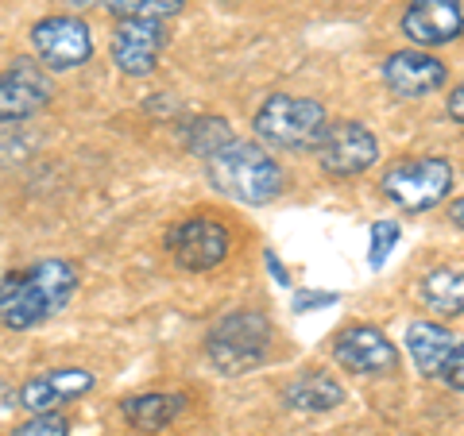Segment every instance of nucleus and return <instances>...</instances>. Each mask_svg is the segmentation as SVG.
Returning a JSON list of instances; mask_svg holds the SVG:
<instances>
[{
    "label": "nucleus",
    "mask_w": 464,
    "mask_h": 436,
    "mask_svg": "<svg viewBox=\"0 0 464 436\" xmlns=\"http://www.w3.org/2000/svg\"><path fill=\"white\" fill-rule=\"evenodd\" d=\"M148 5V0H101V8L109 12L112 20H124V16H136V12Z\"/></svg>",
    "instance_id": "393cba45"
},
{
    "label": "nucleus",
    "mask_w": 464,
    "mask_h": 436,
    "mask_svg": "<svg viewBox=\"0 0 464 436\" xmlns=\"http://www.w3.org/2000/svg\"><path fill=\"white\" fill-rule=\"evenodd\" d=\"M252 128L267 147L317 151V143L325 139V128H329V112H325V105H317V100H310V97L271 93L264 105L256 109Z\"/></svg>",
    "instance_id": "20e7f679"
},
{
    "label": "nucleus",
    "mask_w": 464,
    "mask_h": 436,
    "mask_svg": "<svg viewBox=\"0 0 464 436\" xmlns=\"http://www.w3.org/2000/svg\"><path fill=\"white\" fill-rule=\"evenodd\" d=\"M186 8V0H148V5L140 8V16H151V20H174L179 12Z\"/></svg>",
    "instance_id": "b1692460"
},
{
    "label": "nucleus",
    "mask_w": 464,
    "mask_h": 436,
    "mask_svg": "<svg viewBox=\"0 0 464 436\" xmlns=\"http://www.w3.org/2000/svg\"><path fill=\"white\" fill-rule=\"evenodd\" d=\"M206 174L217 194L240 201V205H256V209L279 201L286 190V170L279 166V158L267 155L259 143L237 139V136L206 158Z\"/></svg>",
    "instance_id": "f03ea898"
},
{
    "label": "nucleus",
    "mask_w": 464,
    "mask_h": 436,
    "mask_svg": "<svg viewBox=\"0 0 464 436\" xmlns=\"http://www.w3.org/2000/svg\"><path fill=\"white\" fill-rule=\"evenodd\" d=\"M380 194L402 213L438 209L453 194V163L441 155H411L391 163L380 178Z\"/></svg>",
    "instance_id": "39448f33"
},
{
    "label": "nucleus",
    "mask_w": 464,
    "mask_h": 436,
    "mask_svg": "<svg viewBox=\"0 0 464 436\" xmlns=\"http://www.w3.org/2000/svg\"><path fill=\"white\" fill-rule=\"evenodd\" d=\"M445 112H449V120L464 124V81L449 90V97H445Z\"/></svg>",
    "instance_id": "a878e982"
},
{
    "label": "nucleus",
    "mask_w": 464,
    "mask_h": 436,
    "mask_svg": "<svg viewBox=\"0 0 464 436\" xmlns=\"http://www.w3.org/2000/svg\"><path fill=\"white\" fill-rule=\"evenodd\" d=\"M449 216H453V224L464 232V197H460V201H453V209H449Z\"/></svg>",
    "instance_id": "cd10ccee"
},
{
    "label": "nucleus",
    "mask_w": 464,
    "mask_h": 436,
    "mask_svg": "<svg viewBox=\"0 0 464 436\" xmlns=\"http://www.w3.org/2000/svg\"><path fill=\"white\" fill-rule=\"evenodd\" d=\"M341 294H329V289H295L290 298V309L295 313H314V309H325V305H337Z\"/></svg>",
    "instance_id": "4be33fe9"
},
{
    "label": "nucleus",
    "mask_w": 464,
    "mask_h": 436,
    "mask_svg": "<svg viewBox=\"0 0 464 436\" xmlns=\"http://www.w3.org/2000/svg\"><path fill=\"white\" fill-rule=\"evenodd\" d=\"M314 155H317V166L329 178H356V174H364L380 163V139L360 120H337V124L329 120L325 139L317 143Z\"/></svg>",
    "instance_id": "6e6552de"
},
{
    "label": "nucleus",
    "mask_w": 464,
    "mask_h": 436,
    "mask_svg": "<svg viewBox=\"0 0 464 436\" xmlns=\"http://www.w3.org/2000/svg\"><path fill=\"white\" fill-rule=\"evenodd\" d=\"M438 379L449 386V390H457V394H464V340L449 352V359H445V367H441V374Z\"/></svg>",
    "instance_id": "5701e85b"
},
{
    "label": "nucleus",
    "mask_w": 464,
    "mask_h": 436,
    "mask_svg": "<svg viewBox=\"0 0 464 436\" xmlns=\"http://www.w3.org/2000/svg\"><path fill=\"white\" fill-rule=\"evenodd\" d=\"M54 85L51 70H43L39 58H16L0 70V124H24L51 105Z\"/></svg>",
    "instance_id": "1a4fd4ad"
},
{
    "label": "nucleus",
    "mask_w": 464,
    "mask_h": 436,
    "mask_svg": "<svg viewBox=\"0 0 464 436\" xmlns=\"http://www.w3.org/2000/svg\"><path fill=\"white\" fill-rule=\"evenodd\" d=\"M78 294V267L70 259H39L0 279V325L27 332L54 321Z\"/></svg>",
    "instance_id": "f257e3e1"
},
{
    "label": "nucleus",
    "mask_w": 464,
    "mask_h": 436,
    "mask_svg": "<svg viewBox=\"0 0 464 436\" xmlns=\"http://www.w3.org/2000/svg\"><path fill=\"white\" fill-rule=\"evenodd\" d=\"M399 27L418 51L449 47L464 35V8L460 0H411Z\"/></svg>",
    "instance_id": "9b49d317"
},
{
    "label": "nucleus",
    "mask_w": 464,
    "mask_h": 436,
    "mask_svg": "<svg viewBox=\"0 0 464 436\" xmlns=\"http://www.w3.org/2000/svg\"><path fill=\"white\" fill-rule=\"evenodd\" d=\"M182 410H186V394H163V390H151V394H132V398L121 402L124 425L143 432V436L163 432L170 421H179Z\"/></svg>",
    "instance_id": "dca6fc26"
},
{
    "label": "nucleus",
    "mask_w": 464,
    "mask_h": 436,
    "mask_svg": "<svg viewBox=\"0 0 464 436\" xmlns=\"http://www.w3.org/2000/svg\"><path fill=\"white\" fill-rule=\"evenodd\" d=\"M228 139H232V128H228V120H221V116H198V120H190L182 132V143L190 147L194 158H201V163H206L217 147H225Z\"/></svg>",
    "instance_id": "6ab92c4d"
},
{
    "label": "nucleus",
    "mask_w": 464,
    "mask_h": 436,
    "mask_svg": "<svg viewBox=\"0 0 464 436\" xmlns=\"http://www.w3.org/2000/svg\"><path fill=\"white\" fill-rule=\"evenodd\" d=\"M399 236H402L399 221H375V224H372V251H368V263H372V270H380V267L387 263V255L395 251Z\"/></svg>",
    "instance_id": "412c9836"
},
{
    "label": "nucleus",
    "mask_w": 464,
    "mask_h": 436,
    "mask_svg": "<svg viewBox=\"0 0 464 436\" xmlns=\"http://www.w3.org/2000/svg\"><path fill=\"white\" fill-rule=\"evenodd\" d=\"M66 5H74L78 12H85V8H93V5H101V0H66Z\"/></svg>",
    "instance_id": "c85d7f7f"
},
{
    "label": "nucleus",
    "mask_w": 464,
    "mask_h": 436,
    "mask_svg": "<svg viewBox=\"0 0 464 436\" xmlns=\"http://www.w3.org/2000/svg\"><path fill=\"white\" fill-rule=\"evenodd\" d=\"M264 263H267V270H271V279H275V282H279V286H290V274H286V267H283V259L275 255L271 247L264 251Z\"/></svg>",
    "instance_id": "bb28decb"
},
{
    "label": "nucleus",
    "mask_w": 464,
    "mask_h": 436,
    "mask_svg": "<svg viewBox=\"0 0 464 436\" xmlns=\"http://www.w3.org/2000/svg\"><path fill=\"white\" fill-rule=\"evenodd\" d=\"M457 344H460L457 332L438 321H414L406 328V352H411V363L422 379H438L449 352H453Z\"/></svg>",
    "instance_id": "2eb2a0df"
},
{
    "label": "nucleus",
    "mask_w": 464,
    "mask_h": 436,
    "mask_svg": "<svg viewBox=\"0 0 464 436\" xmlns=\"http://www.w3.org/2000/svg\"><path fill=\"white\" fill-rule=\"evenodd\" d=\"M380 74L387 81V90L395 97H406V100H422L430 93L445 90L449 81V70L445 62H438L433 54L418 51V47H406V51H391L383 58Z\"/></svg>",
    "instance_id": "4468645a"
},
{
    "label": "nucleus",
    "mask_w": 464,
    "mask_h": 436,
    "mask_svg": "<svg viewBox=\"0 0 464 436\" xmlns=\"http://www.w3.org/2000/svg\"><path fill=\"white\" fill-rule=\"evenodd\" d=\"M344 386L325 371H306L283 386V402L298 413H329L344 402Z\"/></svg>",
    "instance_id": "f3484780"
},
{
    "label": "nucleus",
    "mask_w": 464,
    "mask_h": 436,
    "mask_svg": "<svg viewBox=\"0 0 464 436\" xmlns=\"http://www.w3.org/2000/svg\"><path fill=\"white\" fill-rule=\"evenodd\" d=\"M228 247H232L228 228L221 221H213V216H201V213L186 216V221H179L167 232L170 259L190 274H206L213 267H221L228 259Z\"/></svg>",
    "instance_id": "0eeeda50"
},
{
    "label": "nucleus",
    "mask_w": 464,
    "mask_h": 436,
    "mask_svg": "<svg viewBox=\"0 0 464 436\" xmlns=\"http://www.w3.org/2000/svg\"><path fill=\"white\" fill-rule=\"evenodd\" d=\"M275 328L267 321V313L259 309H232L225 317H217L206 332V359L221 374L237 379V374H252L259 363L271 352Z\"/></svg>",
    "instance_id": "7ed1b4c3"
},
{
    "label": "nucleus",
    "mask_w": 464,
    "mask_h": 436,
    "mask_svg": "<svg viewBox=\"0 0 464 436\" xmlns=\"http://www.w3.org/2000/svg\"><path fill=\"white\" fill-rule=\"evenodd\" d=\"M97 386V374L85 367H51L32 374L20 390H16V405L27 413H47V410H63V405L85 398Z\"/></svg>",
    "instance_id": "ddd939ff"
},
{
    "label": "nucleus",
    "mask_w": 464,
    "mask_h": 436,
    "mask_svg": "<svg viewBox=\"0 0 464 436\" xmlns=\"http://www.w3.org/2000/svg\"><path fill=\"white\" fill-rule=\"evenodd\" d=\"M8 436H70V417L63 410H47V413H32L20 421Z\"/></svg>",
    "instance_id": "aec40b11"
},
{
    "label": "nucleus",
    "mask_w": 464,
    "mask_h": 436,
    "mask_svg": "<svg viewBox=\"0 0 464 436\" xmlns=\"http://www.w3.org/2000/svg\"><path fill=\"white\" fill-rule=\"evenodd\" d=\"M167 51V24L151 16H124L112 32V62L124 78H148L155 74L159 58Z\"/></svg>",
    "instance_id": "9d476101"
},
{
    "label": "nucleus",
    "mask_w": 464,
    "mask_h": 436,
    "mask_svg": "<svg viewBox=\"0 0 464 436\" xmlns=\"http://www.w3.org/2000/svg\"><path fill=\"white\" fill-rule=\"evenodd\" d=\"M333 359L356 374H391L399 367V347L375 325H348L333 340Z\"/></svg>",
    "instance_id": "f8f14e48"
},
{
    "label": "nucleus",
    "mask_w": 464,
    "mask_h": 436,
    "mask_svg": "<svg viewBox=\"0 0 464 436\" xmlns=\"http://www.w3.org/2000/svg\"><path fill=\"white\" fill-rule=\"evenodd\" d=\"M93 27L85 24L82 16H43L32 27V51L43 62V70L51 74H66V70H78L93 58Z\"/></svg>",
    "instance_id": "423d86ee"
},
{
    "label": "nucleus",
    "mask_w": 464,
    "mask_h": 436,
    "mask_svg": "<svg viewBox=\"0 0 464 436\" xmlns=\"http://www.w3.org/2000/svg\"><path fill=\"white\" fill-rule=\"evenodd\" d=\"M418 294L438 317H464V267H433Z\"/></svg>",
    "instance_id": "a211bd4d"
}]
</instances>
